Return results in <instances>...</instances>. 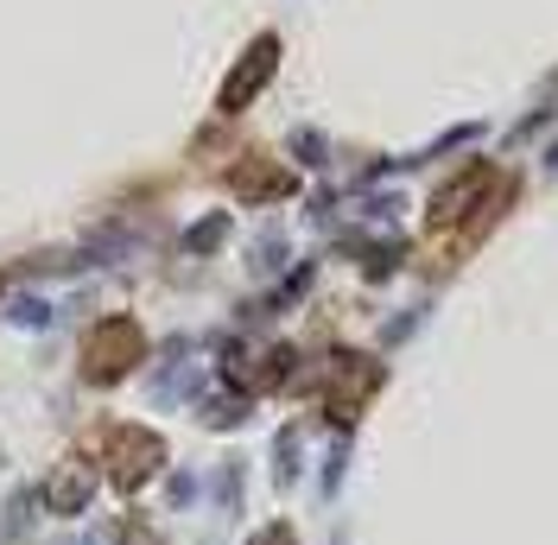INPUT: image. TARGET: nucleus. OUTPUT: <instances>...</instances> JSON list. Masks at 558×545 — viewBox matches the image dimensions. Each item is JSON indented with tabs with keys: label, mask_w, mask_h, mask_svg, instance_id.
Wrapping results in <instances>:
<instances>
[{
	"label": "nucleus",
	"mask_w": 558,
	"mask_h": 545,
	"mask_svg": "<svg viewBox=\"0 0 558 545\" xmlns=\"http://www.w3.org/2000/svg\"><path fill=\"white\" fill-rule=\"evenodd\" d=\"M508 197H514V178L501 166H463L432 197V209H425V222H432V241H425V267H451V261H463L476 241L501 222V209H508Z\"/></svg>",
	"instance_id": "f257e3e1"
},
{
	"label": "nucleus",
	"mask_w": 558,
	"mask_h": 545,
	"mask_svg": "<svg viewBox=\"0 0 558 545\" xmlns=\"http://www.w3.org/2000/svg\"><path fill=\"white\" fill-rule=\"evenodd\" d=\"M134 362H146V330L134 317H102L83 337V380H96V387H114L121 375H134Z\"/></svg>",
	"instance_id": "f03ea898"
},
{
	"label": "nucleus",
	"mask_w": 558,
	"mask_h": 545,
	"mask_svg": "<svg viewBox=\"0 0 558 545\" xmlns=\"http://www.w3.org/2000/svg\"><path fill=\"white\" fill-rule=\"evenodd\" d=\"M102 463H108V482H114L121 495H140L146 482L166 470V444H159V432L114 425V432L102 438Z\"/></svg>",
	"instance_id": "7ed1b4c3"
},
{
	"label": "nucleus",
	"mask_w": 558,
	"mask_h": 545,
	"mask_svg": "<svg viewBox=\"0 0 558 545\" xmlns=\"http://www.w3.org/2000/svg\"><path fill=\"white\" fill-rule=\"evenodd\" d=\"M381 387V368L368 362V355H337V368H330V387H324V412L349 425L355 412L368 407V393Z\"/></svg>",
	"instance_id": "20e7f679"
},
{
	"label": "nucleus",
	"mask_w": 558,
	"mask_h": 545,
	"mask_svg": "<svg viewBox=\"0 0 558 545\" xmlns=\"http://www.w3.org/2000/svg\"><path fill=\"white\" fill-rule=\"evenodd\" d=\"M274 64H279V38L274 33H260L254 38V45H247V58L235 70H229V83H222V114H242L247 102H254V96H260V89H267V76H274Z\"/></svg>",
	"instance_id": "39448f33"
},
{
	"label": "nucleus",
	"mask_w": 558,
	"mask_h": 545,
	"mask_svg": "<svg viewBox=\"0 0 558 545\" xmlns=\"http://www.w3.org/2000/svg\"><path fill=\"white\" fill-rule=\"evenodd\" d=\"M89 495H96V470L83 463V457H64V463H51V476L38 488V501L51 513H83L89 508Z\"/></svg>",
	"instance_id": "423d86ee"
},
{
	"label": "nucleus",
	"mask_w": 558,
	"mask_h": 545,
	"mask_svg": "<svg viewBox=\"0 0 558 545\" xmlns=\"http://www.w3.org/2000/svg\"><path fill=\"white\" fill-rule=\"evenodd\" d=\"M229 184H235V197H247V204H274V197L292 191V171L274 166V159H242V166L229 171Z\"/></svg>",
	"instance_id": "0eeeda50"
},
{
	"label": "nucleus",
	"mask_w": 558,
	"mask_h": 545,
	"mask_svg": "<svg viewBox=\"0 0 558 545\" xmlns=\"http://www.w3.org/2000/svg\"><path fill=\"white\" fill-rule=\"evenodd\" d=\"M33 488H20V495H13V501H7V520H0V533H7V540H26V526H33Z\"/></svg>",
	"instance_id": "6e6552de"
},
{
	"label": "nucleus",
	"mask_w": 558,
	"mask_h": 545,
	"mask_svg": "<svg viewBox=\"0 0 558 545\" xmlns=\"http://www.w3.org/2000/svg\"><path fill=\"white\" fill-rule=\"evenodd\" d=\"M204 419H209V425H222V432H229V425H242V419H247V400H209V407H204Z\"/></svg>",
	"instance_id": "1a4fd4ad"
},
{
	"label": "nucleus",
	"mask_w": 558,
	"mask_h": 545,
	"mask_svg": "<svg viewBox=\"0 0 558 545\" xmlns=\"http://www.w3.org/2000/svg\"><path fill=\"white\" fill-rule=\"evenodd\" d=\"M247 545H299V540H292V526H286V520H274V526H260Z\"/></svg>",
	"instance_id": "9d476101"
}]
</instances>
